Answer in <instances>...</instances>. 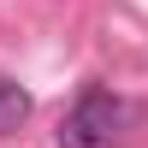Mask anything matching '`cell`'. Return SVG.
<instances>
[{
	"mask_svg": "<svg viewBox=\"0 0 148 148\" xmlns=\"http://www.w3.org/2000/svg\"><path fill=\"white\" fill-rule=\"evenodd\" d=\"M125 125H130V107L113 89H83L77 107L59 119V148H119Z\"/></svg>",
	"mask_w": 148,
	"mask_h": 148,
	"instance_id": "obj_1",
	"label": "cell"
},
{
	"mask_svg": "<svg viewBox=\"0 0 148 148\" xmlns=\"http://www.w3.org/2000/svg\"><path fill=\"white\" fill-rule=\"evenodd\" d=\"M24 119H30V95H24L12 77H0V136H12Z\"/></svg>",
	"mask_w": 148,
	"mask_h": 148,
	"instance_id": "obj_2",
	"label": "cell"
}]
</instances>
